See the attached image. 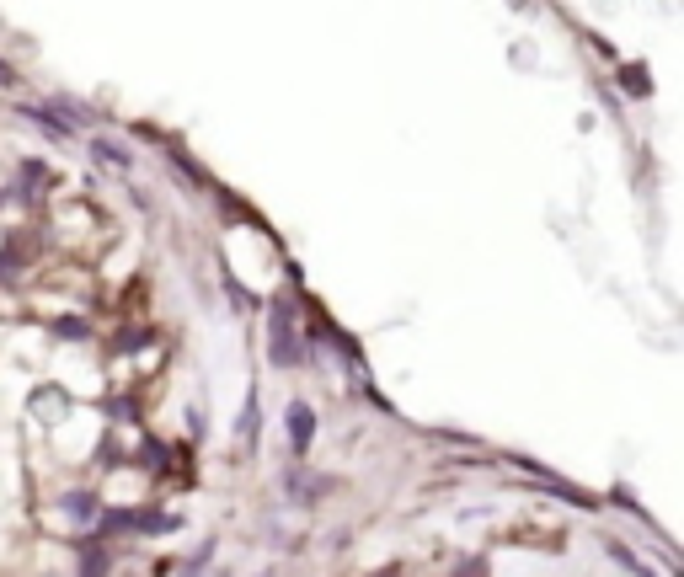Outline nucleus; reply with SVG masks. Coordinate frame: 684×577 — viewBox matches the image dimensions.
I'll list each match as a JSON object with an SVG mask.
<instances>
[{
  "label": "nucleus",
  "mask_w": 684,
  "mask_h": 577,
  "mask_svg": "<svg viewBox=\"0 0 684 577\" xmlns=\"http://www.w3.org/2000/svg\"><path fill=\"white\" fill-rule=\"evenodd\" d=\"M300 326H294V300L289 294H278L273 300V316H268V358H273V369H294L300 364Z\"/></svg>",
  "instance_id": "1"
},
{
  "label": "nucleus",
  "mask_w": 684,
  "mask_h": 577,
  "mask_svg": "<svg viewBox=\"0 0 684 577\" xmlns=\"http://www.w3.org/2000/svg\"><path fill=\"white\" fill-rule=\"evenodd\" d=\"M310 439H316V412H310L305 401H294V407H289V444H294V455H310Z\"/></svg>",
  "instance_id": "2"
},
{
  "label": "nucleus",
  "mask_w": 684,
  "mask_h": 577,
  "mask_svg": "<svg viewBox=\"0 0 684 577\" xmlns=\"http://www.w3.org/2000/svg\"><path fill=\"white\" fill-rule=\"evenodd\" d=\"M257 412H262V396H257V385H252V391H246V407H241V417H236V439H252Z\"/></svg>",
  "instance_id": "3"
},
{
  "label": "nucleus",
  "mask_w": 684,
  "mask_h": 577,
  "mask_svg": "<svg viewBox=\"0 0 684 577\" xmlns=\"http://www.w3.org/2000/svg\"><path fill=\"white\" fill-rule=\"evenodd\" d=\"M91 150H97V155H102L107 166H123V171L134 166V150H123V145H113V139H91Z\"/></svg>",
  "instance_id": "4"
},
{
  "label": "nucleus",
  "mask_w": 684,
  "mask_h": 577,
  "mask_svg": "<svg viewBox=\"0 0 684 577\" xmlns=\"http://www.w3.org/2000/svg\"><path fill=\"white\" fill-rule=\"evenodd\" d=\"M620 86H626L631 97H647V91H652V75H647L642 65H620Z\"/></svg>",
  "instance_id": "5"
},
{
  "label": "nucleus",
  "mask_w": 684,
  "mask_h": 577,
  "mask_svg": "<svg viewBox=\"0 0 684 577\" xmlns=\"http://www.w3.org/2000/svg\"><path fill=\"white\" fill-rule=\"evenodd\" d=\"M22 113H27V118H33V123H38V129H49L54 139H70V123H59V118L49 113V107H22Z\"/></svg>",
  "instance_id": "6"
},
{
  "label": "nucleus",
  "mask_w": 684,
  "mask_h": 577,
  "mask_svg": "<svg viewBox=\"0 0 684 577\" xmlns=\"http://www.w3.org/2000/svg\"><path fill=\"white\" fill-rule=\"evenodd\" d=\"M65 508L75 513V519H97V513H102L97 492H70V497H65Z\"/></svg>",
  "instance_id": "7"
},
{
  "label": "nucleus",
  "mask_w": 684,
  "mask_h": 577,
  "mask_svg": "<svg viewBox=\"0 0 684 577\" xmlns=\"http://www.w3.org/2000/svg\"><path fill=\"white\" fill-rule=\"evenodd\" d=\"M610 556H615V561H620V567H631V572H636V577H658V572H652V567H642V561H636V556H631V551H626V545H610Z\"/></svg>",
  "instance_id": "8"
},
{
  "label": "nucleus",
  "mask_w": 684,
  "mask_h": 577,
  "mask_svg": "<svg viewBox=\"0 0 684 577\" xmlns=\"http://www.w3.org/2000/svg\"><path fill=\"white\" fill-rule=\"evenodd\" d=\"M0 86H17V70H11L6 59H0Z\"/></svg>",
  "instance_id": "9"
},
{
  "label": "nucleus",
  "mask_w": 684,
  "mask_h": 577,
  "mask_svg": "<svg viewBox=\"0 0 684 577\" xmlns=\"http://www.w3.org/2000/svg\"><path fill=\"white\" fill-rule=\"evenodd\" d=\"M375 577H401V567H385V572H375Z\"/></svg>",
  "instance_id": "10"
}]
</instances>
